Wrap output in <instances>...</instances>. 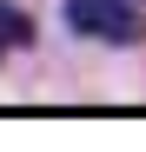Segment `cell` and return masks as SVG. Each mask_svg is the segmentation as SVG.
Wrapping results in <instances>:
<instances>
[{
	"instance_id": "obj_2",
	"label": "cell",
	"mask_w": 146,
	"mask_h": 152,
	"mask_svg": "<svg viewBox=\"0 0 146 152\" xmlns=\"http://www.w3.org/2000/svg\"><path fill=\"white\" fill-rule=\"evenodd\" d=\"M0 40L7 46H33V20L13 7V0H0Z\"/></svg>"
},
{
	"instance_id": "obj_3",
	"label": "cell",
	"mask_w": 146,
	"mask_h": 152,
	"mask_svg": "<svg viewBox=\"0 0 146 152\" xmlns=\"http://www.w3.org/2000/svg\"><path fill=\"white\" fill-rule=\"evenodd\" d=\"M0 53H7V40H0Z\"/></svg>"
},
{
	"instance_id": "obj_1",
	"label": "cell",
	"mask_w": 146,
	"mask_h": 152,
	"mask_svg": "<svg viewBox=\"0 0 146 152\" xmlns=\"http://www.w3.org/2000/svg\"><path fill=\"white\" fill-rule=\"evenodd\" d=\"M66 27L106 46H139L146 40V0H66Z\"/></svg>"
}]
</instances>
